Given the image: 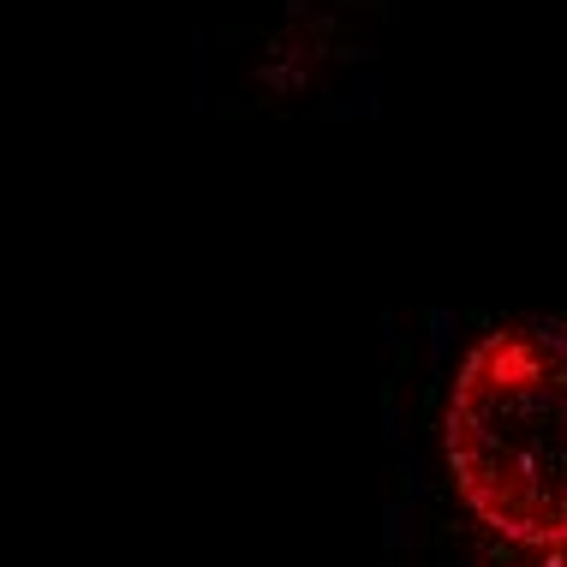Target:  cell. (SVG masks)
<instances>
[{
    "mask_svg": "<svg viewBox=\"0 0 567 567\" xmlns=\"http://www.w3.org/2000/svg\"><path fill=\"white\" fill-rule=\"evenodd\" d=\"M442 466L502 567H567V317L472 341L442 401Z\"/></svg>",
    "mask_w": 567,
    "mask_h": 567,
    "instance_id": "cell-1",
    "label": "cell"
}]
</instances>
